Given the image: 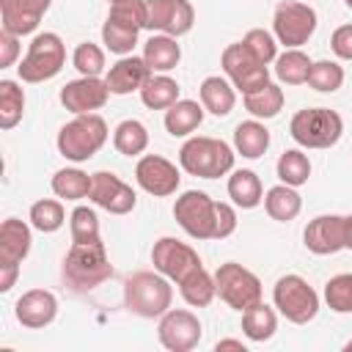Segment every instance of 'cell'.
<instances>
[{"mask_svg":"<svg viewBox=\"0 0 352 352\" xmlns=\"http://www.w3.org/2000/svg\"><path fill=\"white\" fill-rule=\"evenodd\" d=\"M60 275L66 280V286L72 292H94L96 286H102L104 280L113 278V264L107 258L104 242H88V245H77L72 242Z\"/></svg>","mask_w":352,"mask_h":352,"instance_id":"1","label":"cell"},{"mask_svg":"<svg viewBox=\"0 0 352 352\" xmlns=\"http://www.w3.org/2000/svg\"><path fill=\"white\" fill-rule=\"evenodd\" d=\"M173 289L162 272H135L124 280V305L135 316L154 319L170 308Z\"/></svg>","mask_w":352,"mask_h":352,"instance_id":"2","label":"cell"},{"mask_svg":"<svg viewBox=\"0 0 352 352\" xmlns=\"http://www.w3.org/2000/svg\"><path fill=\"white\" fill-rule=\"evenodd\" d=\"M107 143V124L96 113H82L74 116L69 124L60 126L58 132V151L72 160V162H85L91 160L102 146Z\"/></svg>","mask_w":352,"mask_h":352,"instance_id":"3","label":"cell"},{"mask_svg":"<svg viewBox=\"0 0 352 352\" xmlns=\"http://www.w3.org/2000/svg\"><path fill=\"white\" fill-rule=\"evenodd\" d=\"M179 162L190 176L217 179V176H226L234 168V151L226 140L198 135V138H190L182 146Z\"/></svg>","mask_w":352,"mask_h":352,"instance_id":"4","label":"cell"},{"mask_svg":"<svg viewBox=\"0 0 352 352\" xmlns=\"http://www.w3.org/2000/svg\"><path fill=\"white\" fill-rule=\"evenodd\" d=\"M344 121L330 107H305L292 116L289 135L302 148H330L341 140Z\"/></svg>","mask_w":352,"mask_h":352,"instance_id":"5","label":"cell"},{"mask_svg":"<svg viewBox=\"0 0 352 352\" xmlns=\"http://www.w3.org/2000/svg\"><path fill=\"white\" fill-rule=\"evenodd\" d=\"M66 63V47L60 41L58 33H38L30 47L28 55L22 58V63L16 66L19 80L22 82H44L52 80Z\"/></svg>","mask_w":352,"mask_h":352,"instance_id":"6","label":"cell"},{"mask_svg":"<svg viewBox=\"0 0 352 352\" xmlns=\"http://www.w3.org/2000/svg\"><path fill=\"white\" fill-rule=\"evenodd\" d=\"M214 286H217V294L226 305H231L234 311H248L250 305L261 302L264 292H261V280L242 264L236 261H226L217 267L214 272Z\"/></svg>","mask_w":352,"mask_h":352,"instance_id":"7","label":"cell"},{"mask_svg":"<svg viewBox=\"0 0 352 352\" xmlns=\"http://www.w3.org/2000/svg\"><path fill=\"white\" fill-rule=\"evenodd\" d=\"M272 302L294 324H305V322H311L319 314V294L300 275L278 278V283L272 289Z\"/></svg>","mask_w":352,"mask_h":352,"instance_id":"8","label":"cell"},{"mask_svg":"<svg viewBox=\"0 0 352 352\" xmlns=\"http://www.w3.org/2000/svg\"><path fill=\"white\" fill-rule=\"evenodd\" d=\"M272 30H275V38L286 50H294V47L305 44L314 36V30H316V11L311 6H305V3L283 0L275 8Z\"/></svg>","mask_w":352,"mask_h":352,"instance_id":"9","label":"cell"},{"mask_svg":"<svg viewBox=\"0 0 352 352\" xmlns=\"http://www.w3.org/2000/svg\"><path fill=\"white\" fill-rule=\"evenodd\" d=\"M220 63H223V72L231 77V85L236 91H242V96L264 88L270 82V69L264 63H258L242 41L228 44L220 55Z\"/></svg>","mask_w":352,"mask_h":352,"instance_id":"10","label":"cell"},{"mask_svg":"<svg viewBox=\"0 0 352 352\" xmlns=\"http://www.w3.org/2000/svg\"><path fill=\"white\" fill-rule=\"evenodd\" d=\"M214 204L206 192L187 190L176 198L173 217L192 239H214Z\"/></svg>","mask_w":352,"mask_h":352,"instance_id":"11","label":"cell"},{"mask_svg":"<svg viewBox=\"0 0 352 352\" xmlns=\"http://www.w3.org/2000/svg\"><path fill=\"white\" fill-rule=\"evenodd\" d=\"M201 322L192 311L187 308H168L160 319V327H157V336H160V344L170 352H190L198 346L201 341Z\"/></svg>","mask_w":352,"mask_h":352,"instance_id":"12","label":"cell"},{"mask_svg":"<svg viewBox=\"0 0 352 352\" xmlns=\"http://www.w3.org/2000/svg\"><path fill=\"white\" fill-rule=\"evenodd\" d=\"M151 264H154L157 272H162L165 278L179 283L195 267H201V256L190 245H184V242H179L173 236H162L151 248Z\"/></svg>","mask_w":352,"mask_h":352,"instance_id":"13","label":"cell"},{"mask_svg":"<svg viewBox=\"0 0 352 352\" xmlns=\"http://www.w3.org/2000/svg\"><path fill=\"white\" fill-rule=\"evenodd\" d=\"M146 28L160 30L165 36H184L192 30L195 22V11L190 6V0H146Z\"/></svg>","mask_w":352,"mask_h":352,"instance_id":"14","label":"cell"},{"mask_svg":"<svg viewBox=\"0 0 352 352\" xmlns=\"http://www.w3.org/2000/svg\"><path fill=\"white\" fill-rule=\"evenodd\" d=\"M135 179H138V184H140L148 195H154V198H168V195H173V192L179 190V182H182L176 165H173L170 160L160 157V154H146V157H140L138 165H135Z\"/></svg>","mask_w":352,"mask_h":352,"instance_id":"15","label":"cell"},{"mask_svg":"<svg viewBox=\"0 0 352 352\" xmlns=\"http://www.w3.org/2000/svg\"><path fill=\"white\" fill-rule=\"evenodd\" d=\"M88 198L96 206H102L104 212H110V214H126L138 204L135 190L126 182H121L116 173H110V170H99V173L91 176V192H88Z\"/></svg>","mask_w":352,"mask_h":352,"instance_id":"16","label":"cell"},{"mask_svg":"<svg viewBox=\"0 0 352 352\" xmlns=\"http://www.w3.org/2000/svg\"><path fill=\"white\" fill-rule=\"evenodd\" d=\"M302 242L316 256H330V253L344 250L346 248V217L341 214L314 217L302 231Z\"/></svg>","mask_w":352,"mask_h":352,"instance_id":"17","label":"cell"},{"mask_svg":"<svg viewBox=\"0 0 352 352\" xmlns=\"http://www.w3.org/2000/svg\"><path fill=\"white\" fill-rule=\"evenodd\" d=\"M107 96H110V88L99 77H77L60 88V104L74 116L94 113V110L104 107Z\"/></svg>","mask_w":352,"mask_h":352,"instance_id":"18","label":"cell"},{"mask_svg":"<svg viewBox=\"0 0 352 352\" xmlns=\"http://www.w3.org/2000/svg\"><path fill=\"white\" fill-rule=\"evenodd\" d=\"M52 0H0V22L3 30L14 36H28L38 28Z\"/></svg>","mask_w":352,"mask_h":352,"instance_id":"19","label":"cell"},{"mask_svg":"<svg viewBox=\"0 0 352 352\" xmlns=\"http://www.w3.org/2000/svg\"><path fill=\"white\" fill-rule=\"evenodd\" d=\"M14 314H16V322L30 330L47 327L58 314V297L47 289H30L16 300Z\"/></svg>","mask_w":352,"mask_h":352,"instance_id":"20","label":"cell"},{"mask_svg":"<svg viewBox=\"0 0 352 352\" xmlns=\"http://www.w3.org/2000/svg\"><path fill=\"white\" fill-rule=\"evenodd\" d=\"M151 74H154V72L148 69V63H146L143 58H135V55H121V58H118V60L110 66V72H107L104 82H107L110 94L124 96V94L140 91V88H143V82H146Z\"/></svg>","mask_w":352,"mask_h":352,"instance_id":"21","label":"cell"},{"mask_svg":"<svg viewBox=\"0 0 352 352\" xmlns=\"http://www.w3.org/2000/svg\"><path fill=\"white\" fill-rule=\"evenodd\" d=\"M30 226L8 217L0 226V264H22V258L30 253Z\"/></svg>","mask_w":352,"mask_h":352,"instance_id":"22","label":"cell"},{"mask_svg":"<svg viewBox=\"0 0 352 352\" xmlns=\"http://www.w3.org/2000/svg\"><path fill=\"white\" fill-rule=\"evenodd\" d=\"M201 94V104L204 110H209L212 116H228L234 110V102H236V94H234V85L228 80H223L220 74H212L201 82L198 88Z\"/></svg>","mask_w":352,"mask_h":352,"instance_id":"23","label":"cell"},{"mask_svg":"<svg viewBox=\"0 0 352 352\" xmlns=\"http://www.w3.org/2000/svg\"><path fill=\"white\" fill-rule=\"evenodd\" d=\"M179 58H182V47L176 44L173 36H165V33L151 36V38L146 41V47H143V60H146L148 69L157 72V74H165V72L176 69Z\"/></svg>","mask_w":352,"mask_h":352,"instance_id":"24","label":"cell"},{"mask_svg":"<svg viewBox=\"0 0 352 352\" xmlns=\"http://www.w3.org/2000/svg\"><path fill=\"white\" fill-rule=\"evenodd\" d=\"M204 121V104L192 102V99H179L176 104H170L165 110V129L173 138H184L190 132H195Z\"/></svg>","mask_w":352,"mask_h":352,"instance_id":"25","label":"cell"},{"mask_svg":"<svg viewBox=\"0 0 352 352\" xmlns=\"http://www.w3.org/2000/svg\"><path fill=\"white\" fill-rule=\"evenodd\" d=\"M264 209H267V214H270L272 220L289 223V220H294V217L300 214L302 198H300V192H297L294 187H289V184L280 182V184H275V187L267 190V195H264Z\"/></svg>","mask_w":352,"mask_h":352,"instance_id":"26","label":"cell"},{"mask_svg":"<svg viewBox=\"0 0 352 352\" xmlns=\"http://www.w3.org/2000/svg\"><path fill=\"white\" fill-rule=\"evenodd\" d=\"M234 148L248 157V160H258L267 148H270V129L261 121H242L234 129Z\"/></svg>","mask_w":352,"mask_h":352,"instance_id":"27","label":"cell"},{"mask_svg":"<svg viewBox=\"0 0 352 352\" xmlns=\"http://www.w3.org/2000/svg\"><path fill=\"white\" fill-rule=\"evenodd\" d=\"M228 198H231L236 206H242V209L258 206V204L264 201L261 179H258L253 170H248V168L234 170V173L228 176Z\"/></svg>","mask_w":352,"mask_h":352,"instance_id":"28","label":"cell"},{"mask_svg":"<svg viewBox=\"0 0 352 352\" xmlns=\"http://www.w3.org/2000/svg\"><path fill=\"white\" fill-rule=\"evenodd\" d=\"M179 292H182V297H184L187 305H192V308H206V305L214 300V294H217L214 275H209V272L204 270V264H201V267H195L187 278L179 280Z\"/></svg>","mask_w":352,"mask_h":352,"instance_id":"29","label":"cell"},{"mask_svg":"<svg viewBox=\"0 0 352 352\" xmlns=\"http://www.w3.org/2000/svg\"><path fill=\"white\" fill-rule=\"evenodd\" d=\"M140 99L151 110H168L179 102V82L168 74H151L140 88Z\"/></svg>","mask_w":352,"mask_h":352,"instance_id":"30","label":"cell"},{"mask_svg":"<svg viewBox=\"0 0 352 352\" xmlns=\"http://www.w3.org/2000/svg\"><path fill=\"white\" fill-rule=\"evenodd\" d=\"M242 330H245V336L250 341H270L275 336V330H278V316L261 300V302L250 305L248 311H242Z\"/></svg>","mask_w":352,"mask_h":352,"instance_id":"31","label":"cell"},{"mask_svg":"<svg viewBox=\"0 0 352 352\" xmlns=\"http://www.w3.org/2000/svg\"><path fill=\"white\" fill-rule=\"evenodd\" d=\"M311 63H314V60H311L300 47L286 50L283 55L275 58V77H278L280 82H286V85H302V82H308Z\"/></svg>","mask_w":352,"mask_h":352,"instance_id":"32","label":"cell"},{"mask_svg":"<svg viewBox=\"0 0 352 352\" xmlns=\"http://www.w3.org/2000/svg\"><path fill=\"white\" fill-rule=\"evenodd\" d=\"M113 146H116V151L124 154V157H138V154H143L146 146H148V129H146L138 118H126V121H121V124L116 126V132H113Z\"/></svg>","mask_w":352,"mask_h":352,"instance_id":"33","label":"cell"},{"mask_svg":"<svg viewBox=\"0 0 352 352\" xmlns=\"http://www.w3.org/2000/svg\"><path fill=\"white\" fill-rule=\"evenodd\" d=\"M245 110L253 118H275L283 110V88L275 82H267L253 94H245Z\"/></svg>","mask_w":352,"mask_h":352,"instance_id":"34","label":"cell"},{"mask_svg":"<svg viewBox=\"0 0 352 352\" xmlns=\"http://www.w3.org/2000/svg\"><path fill=\"white\" fill-rule=\"evenodd\" d=\"M52 192L58 198H66V201H80V198H88L91 192V176L80 168H63L52 176Z\"/></svg>","mask_w":352,"mask_h":352,"instance_id":"35","label":"cell"},{"mask_svg":"<svg viewBox=\"0 0 352 352\" xmlns=\"http://www.w3.org/2000/svg\"><path fill=\"white\" fill-rule=\"evenodd\" d=\"M25 113V91L14 80H0V126L11 129L22 121Z\"/></svg>","mask_w":352,"mask_h":352,"instance_id":"36","label":"cell"},{"mask_svg":"<svg viewBox=\"0 0 352 352\" xmlns=\"http://www.w3.org/2000/svg\"><path fill=\"white\" fill-rule=\"evenodd\" d=\"M275 170H278V179H280L283 184L300 187V184H305L308 176H311V162H308V157H305L300 148H289V151H283V154L278 157Z\"/></svg>","mask_w":352,"mask_h":352,"instance_id":"37","label":"cell"},{"mask_svg":"<svg viewBox=\"0 0 352 352\" xmlns=\"http://www.w3.org/2000/svg\"><path fill=\"white\" fill-rule=\"evenodd\" d=\"M66 220V212H63V204L55 201V198H41L30 206V226L38 228L41 234H52L63 226Z\"/></svg>","mask_w":352,"mask_h":352,"instance_id":"38","label":"cell"},{"mask_svg":"<svg viewBox=\"0 0 352 352\" xmlns=\"http://www.w3.org/2000/svg\"><path fill=\"white\" fill-rule=\"evenodd\" d=\"M69 228H72V242L88 245V242H102L99 239V217L91 206H74L69 214Z\"/></svg>","mask_w":352,"mask_h":352,"instance_id":"39","label":"cell"},{"mask_svg":"<svg viewBox=\"0 0 352 352\" xmlns=\"http://www.w3.org/2000/svg\"><path fill=\"white\" fill-rule=\"evenodd\" d=\"M146 0H113L110 3V14L107 19L121 25V28H129V30H140L146 28Z\"/></svg>","mask_w":352,"mask_h":352,"instance_id":"40","label":"cell"},{"mask_svg":"<svg viewBox=\"0 0 352 352\" xmlns=\"http://www.w3.org/2000/svg\"><path fill=\"white\" fill-rule=\"evenodd\" d=\"M344 82V69L336 63V60H316L311 63V72H308V85L319 94H333L338 91Z\"/></svg>","mask_w":352,"mask_h":352,"instance_id":"41","label":"cell"},{"mask_svg":"<svg viewBox=\"0 0 352 352\" xmlns=\"http://www.w3.org/2000/svg\"><path fill=\"white\" fill-rule=\"evenodd\" d=\"M324 302L336 314H352V272L333 275L324 283Z\"/></svg>","mask_w":352,"mask_h":352,"instance_id":"42","label":"cell"},{"mask_svg":"<svg viewBox=\"0 0 352 352\" xmlns=\"http://www.w3.org/2000/svg\"><path fill=\"white\" fill-rule=\"evenodd\" d=\"M72 63L80 72V77H99L104 72V52H102V47H96L91 41H82V44H77V50L72 55Z\"/></svg>","mask_w":352,"mask_h":352,"instance_id":"43","label":"cell"},{"mask_svg":"<svg viewBox=\"0 0 352 352\" xmlns=\"http://www.w3.org/2000/svg\"><path fill=\"white\" fill-rule=\"evenodd\" d=\"M242 44H245V47L250 50V55H253L258 63H264V66H270V63L278 58L275 36L267 33L264 28H253V30H248L245 38H242Z\"/></svg>","mask_w":352,"mask_h":352,"instance_id":"44","label":"cell"},{"mask_svg":"<svg viewBox=\"0 0 352 352\" xmlns=\"http://www.w3.org/2000/svg\"><path fill=\"white\" fill-rule=\"evenodd\" d=\"M102 41L110 52L116 55H132L135 44H138V30H129V28H121L116 22H104L102 25Z\"/></svg>","mask_w":352,"mask_h":352,"instance_id":"45","label":"cell"},{"mask_svg":"<svg viewBox=\"0 0 352 352\" xmlns=\"http://www.w3.org/2000/svg\"><path fill=\"white\" fill-rule=\"evenodd\" d=\"M236 228V212L231 204L226 201H217L214 204V239H226L231 236Z\"/></svg>","mask_w":352,"mask_h":352,"instance_id":"46","label":"cell"},{"mask_svg":"<svg viewBox=\"0 0 352 352\" xmlns=\"http://www.w3.org/2000/svg\"><path fill=\"white\" fill-rule=\"evenodd\" d=\"M330 47H333V52L341 60H352V25L336 28L333 30V38H330Z\"/></svg>","mask_w":352,"mask_h":352,"instance_id":"47","label":"cell"},{"mask_svg":"<svg viewBox=\"0 0 352 352\" xmlns=\"http://www.w3.org/2000/svg\"><path fill=\"white\" fill-rule=\"evenodd\" d=\"M16 55H19V36H14L8 30H0V69L14 66Z\"/></svg>","mask_w":352,"mask_h":352,"instance_id":"48","label":"cell"},{"mask_svg":"<svg viewBox=\"0 0 352 352\" xmlns=\"http://www.w3.org/2000/svg\"><path fill=\"white\" fill-rule=\"evenodd\" d=\"M19 275V264H0V292H11Z\"/></svg>","mask_w":352,"mask_h":352,"instance_id":"49","label":"cell"},{"mask_svg":"<svg viewBox=\"0 0 352 352\" xmlns=\"http://www.w3.org/2000/svg\"><path fill=\"white\" fill-rule=\"evenodd\" d=\"M214 349H217V352H223V349H239V352H245V344L236 341V338H223V341L214 344Z\"/></svg>","mask_w":352,"mask_h":352,"instance_id":"50","label":"cell"},{"mask_svg":"<svg viewBox=\"0 0 352 352\" xmlns=\"http://www.w3.org/2000/svg\"><path fill=\"white\" fill-rule=\"evenodd\" d=\"M346 248L352 250V214L346 217Z\"/></svg>","mask_w":352,"mask_h":352,"instance_id":"51","label":"cell"},{"mask_svg":"<svg viewBox=\"0 0 352 352\" xmlns=\"http://www.w3.org/2000/svg\"><path fill=\"white\" fill-rule=\"evenodd\" d=\"M344 349H346V352H352V338L346 341V346H344Z\"/></svg>","mask_w":352,"mask_h":352,"instance_id":"52","label":"cell"},{"mask_svg":"<svg viewBox=\"0 0 352 352\" xmlns=\"http://www.w3.org/2000/svg\"><path fill=\"white\" fill-rule=\"evenodd\" d=\"M344 3H346V8H352V0H344Z\"/></svg>","mask_w":352,"mask_h":352,"instance_id":"53","label":"cell"},{"mask_svg":"<svg viewBox=\"0 0 352 352\" xmlns=\"http://www.w3.org/2000/svg\"><path fill=\"white\" fill-rule=\"evenodd\" d=\"M107 3H113V0H107Z\"/></svg>","mask_w":352,"mask_h":352,"instance_id":"54","label":"cell"}]
</instances>
